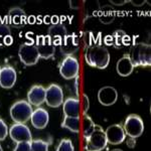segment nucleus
I'll return each mask as SVG.
<instances>
[{"instance_id": "obj_1", "label": "nucleus", "mask_w": 151, "mask_h": 151, "mask_svg": "<svg viewBox=\"0 0 151 151\" xmlns=\"http://www.w3.org/2000/svg\"><path fill=\"white\" fill-rule=\"evenodd\" d=\"M85 60L89 65L100 70L106 69L110 63V53L103 45H94L86 48Z\"/></svg>"}, {"instance_id": "obj_2", "label": "nucleus", "mask_w": 151, "mask_h": 151, "mask_svg": "<svg viewBox=\"0 0 151 151\" xmlns=\"http://www.w3.org/2000/svg\"><path fill=\"white\" fill-rule=\"evenodd\" d=\"M129 58L133 67H149L151 64V47L145 42L135 43L130 50Z\"/></svg>"}, {"instance_id": "obj_3", "label": "nucleus", "mask_w": 151, "mask_h": 151, "mask_svg": "<svg viewBox=\"0 0 151 151\" xmlns=\"http://www.w3.org/2000/svg\"><path fill=\"white\" fill-rule=\"evenodd\" d=\"M32 107L28 102L21 100L16 103H14L10 108V117L15 123L24 124L28 120H30V117L32 115Z\"/></svg>"}, {"instance_id": "obj_4", "label": "nucleus", "mask_w": 151, "mask_h": 151, "mask_svg": "<svg viewBox=\"0 0 151 151\" xmlns=\"http://www.w3.org/2000/svg\"><path fill=\"white\" fill-rule=\"evenodd\" d=\"M107 139L105 135V131L102 127L96 125L93 133L86 138L85 150L87 151H102L107 146Z\"/></svg>"}, {"instance_id": "obj_5", "label": "nucleus", "mask_w": 151, "mask_h": 151, "mask_svg": "<svg viewBox=\"0 0 151 151\" xmlns=\"http://www.w3.org/2000/svg\"><path fill=\"white\" fill-rule=\"evenodd\" d=\"M123 129L126 135H128L130 138L136 139L142 135L144 131V123L139 116L132 114L126 118Z\"/></svg>"}, {"instance_id": "obj_6", "label": "nucleus", "mask_w": 151, "mask_h": 151, "mask_svg": "<svg viewBox=\"0 0 151 151\" xmlns=\"http://www.w3.org/2000/svg\"><path fill=\"white\" fill-rule=\"evenodd\" d=\"M18 57L21 63L27 67L36 65L40 60V55H38L35 45L31 42H24L19 47Z\"/></svg>"}, {"instance_id": "obj_7", "label": "nucleus", "mask_w": 151, "mask_h": 151, "mask_svg": "<svg viewBox=\"0 0 151 151\" xmlns=\"http://www.w3.org/2000/svg\"><path fill=\"white\" fill-rule=\"evenodd\" d=\"M80 65L78 60L73 55L65 57L60 65V73L64 79L73 80L79 76Z\"/></svg>"}, {"instance_id": "obj_8", "label": "nucleus", "mask_w": 151, "mask_h": 151, "mask_svg": "<svg viewBox=\"0 0 151 151\" xmlns=\"http://www.w3.org/2000/svg\"><path fill=\"white\" fill-rule=\"evenodd\" d=\"M9 136L14 142L22 143V142H31L32 136L29 128L24 124L15 123L9 129Z\"/></svg>"}, {"instance_id": "obj_9", "label": "nucleus", "mask_w": 151, "mask_h": 151, "mask_svg": "<svg viewBox=\"0 0 151 151\" xmlns=\"http://www.w3.org/2000/svg\"><path fill=\"white\" fill-rule=\"evenodd\" d=\"M45 103L52 108H58L64 103V92L62 88L52 84L45 89Z\"/></svg>"}, {"instance_id": "obj_10", "label": "nucleus", "mask_w": 151, "mask_h": 151, "mask_svg": "<svg viewBox=\"0 0 151 151\" xmlns=\"http://www.w3.org/2000/svg\"><path fill=\"white\" fill-rule=\"evenodd\" d=\"M35 47L40 58H45V60L52 58L55 53V45L52 42L47 35L38 36Z\"/></svg>"}, {"instance_id": "obj_11", "label": "nucleus", "mask_w": 151, "mask_h": 151, "mask_svg": "<svg viewBox=\"0 0 151 151\" xmlns=\"http://www.w3.org/2000/svg\"><path fill=\"white\" fill-rule=\"evenodd\" d=\"M7 19H8V25L13 28L23 27L27 21L25 11L20 7H12L9 9Z\"/></svg>"}, {"instance_id": "obj_12", "label": "nucleus", "mask_w": 151, "mask_h": 151, "mask_svg": "<svg viewBox=\"0 0 151 151\" xmlns=\"http://www.w3.org/2000/svg\"><path fill=\"white\" fill-rule=\"evenodd\" d=\"M107 142L110 143L111 145H118L121 144L125 140L126 134L123 127L119 124H114V125L109 126L105 131Z\"/></svg>"}, {"instance_id": "obj_13", "label": "nucleus", "mask_w": 151, "mask_h": 151, "mask_svg": "<svg viewBox=\"0 0 151 151\" xmlns=\"http://www.w3.org/2000/svg\"><path fill=\"white\" fill-rule=\"evenodd\" d=\"M47 36L55 47H60L68 36L67 27L62 23L53 24L47 29Z\"/></svg>"}, {"instance_id": "obj_14", "label": "nucleus", "mask_w": 151, "mask_h": 151, "mask_svg": "<svg viewBox=\"0 0 151 151\" xmlns=\"http://www.w3.org/2000/svg\"><path fill=\"white\" fill-rule=\"evenodd\" d=\"M17 80L16 70L10 65L1 68L0 70V87L3 89H11Z\"/></svg>"}, {"instance_id": "obj_15", "label": "nucleus", "mask_w": 151, "mask_h": 151, "mask_svg": "<svg viewBox=\"0 0 151 151\" xmlns=\"http://www.w3.org/2000/svg\"><path fill=\"white\" fill-rule=\"evenodd\" d=\"M118 100V93L116 89L110 86L103 87L98 92V101L103 106H112Z\"/></svg>"}, {"instance_id": "obj_16", "label": "nucleus", "mask_w": 151, "mask_h": 151, "mask_svg": "<svg viewBox=\"0 0 151 151\" xmlns=\"http://www.w3.org/2000/svg\"><path fill=\"white\" fill-rule=\"evenodd\" d=\"M80 48V40L78 38V36L75 35H68L67 37L65 38L63 43L60 45V53L67 57L74 55L79 50Z\"/></svg>"}, {"instance_id": "obj_17", "label": "nucleus", "mask_w": 151, "mask_h": 151, "mask_svg": "<svg viewBox=\"0 0 151 151\" xmlns=\"http://www.w3.org/2000/svg\"><path fill=\"white\" fill-rule=\"evenodd\" d=\"M27 100L31 106L35 107L45 103V89L42 86H33L27 93Z\"/></svg>"}, {"instance_id": "obj_18", "label": "nucleus", "mask_w": 151, "mask_h": 151, "mask_svg": "<svg viewBox=\"0 0 151 151\" xmlns=\"http://www.w3.org/2000/svg\"><path fill=\"white\" fill-rule=\"evenodd\" d=\"M30 121L32 126L36 129H45L47 126L50 121V115L45 109L38 108L32 112L30 117Z\"/></svg>"}, {"instance_id": "obj_19", "label": "nucleus", "mask_w": 151, "mask_h": 151, "mask_svg": "<svg viewBox=\"0 0 151 151\" xmlns=\"http://www.w3.org/2000/svg\"><path fill=\"white\" fill-rule=\"evenodd\" d=\"M64 110L65 117H73V118H79L80 117V101L76 98H69L65 101Z\"/></svg>"}, {"instance_id": "obj_20", "label": "nucleus", "mask_w": 151, "mask_h": 151, "mask_svg": "<svg viewBox=\"0 0 151 151\" xmlns=\"http://www.w3.org/2000/svg\"><path fill=\"white\" fill-rule=\"evenodd\" d=\"M99 20L103 24H111L116 18V11L113 6L103 5L97 12Z\"/></svg>"}, {"instance_id": "obj_21", "label": "nucleus", "mask_w": 151, "mask_h": 151, "mask_svg": "<svg viewBox=\"0 0 151 151\" xmlns=\"http://www.w3.org/2000/svg\"><path fill=\"white\" fill-rule=\"evenodd\" d=\"M133 65L131 63V60L129 58L128 55H125L123 58H121L118 60L116 65V70L118 75H120L121 77H128L132 74L133 72Z\"/></svg>"}, {"instance_id": "obj_22", "label": "nucleus", "mask_w": 151, "mask_h": 151, "mask_svg": "<svg viewBox=\"0 0 151 151\" xmlns=\"http://www.w3.org/2000/svg\"><path fill=\"white\" fill-rule=\"evenodd\" d=\"M111 35L113 37V47L115 48H121L130 43V36L126 35L122 29H117Z\"/></svg>"}, {"instance_id": "obj_23", "label": "nucleus", "mask_w": 151, "mask_h": 151, "mask_svg": "<svg viewBox=\"0 0 151 151\" xmlns=\"http://www.w3.org/2000/svg\"><path fill=\"white\" fill-rule=\"evenodd\" d=\"M13 42L12 32L8 24H0V47H8Z\"/></svg>"}, {"instance_id": "obj_24", "label": "nucleus", "mask_w": 151, "mask_h": 151, "mask_svg": "<svg viewBox=\"0 0 151 151\" xmlns=\"http://www.w3.org/2000/svg\"><path fill=\"white\" fill-rule=\"evenodd\" d=\"M83 40L86 48L94 47V45H102V35L100 32L95 35L92 31H87L84 33Z\"/></svg>"}, {"instance_id": "obj_25", "label": "nucleus", "mask_w": 151, "mask_h": 151, "mask_svg": "<svg viewBox=\"0 0 151 151\" xmlns=\"http://www.w3.org/2000/svg\"><path fill=\"white\" fill-rule=\"evenodd\" d=\"M62 127L70 130V132L79 133L81 127V120L79 118H73V117H65L62 123Z\"/></svg>"}, {"instance_id": "obj_26", "label": "nucleus", "mask_w": 151, "mask_h": 151, "mask_svg": "<svg viewBox=\"0 0 151 151\" xmlns=\"http://www.w3.org/2000/svg\"><path fill=\"white\" fill-rule=\"evenodd\" d=\"M82 124H83V135H84L85 139H86V138H88L93 133L96 125H95V123L93 122L91 117L87 115H84V119H83Z\"/></svg>"}, {"instance_id": "obj_27", "label": "nucleus", "mask_w": 151, "mask_h": 151, "mask_svg": "<svg viewBox=\"0 0 151 151\" xmlns=\"http://www.w3.org/2000/svg\"><path fill=\"white\" fill-rule=\"evenodd\" d=\"M48 144L47 141L40 139L32 140L30 142V151H48Z\"/></svg>"}, {"instance_id": "obj_28", "label": "nucleus", "mask_w": 151, "mask_h": 151, "mask_svg": "<svg viewBox=\"0 0 151 151\" xmlns=\"http://www.w3.org/2000/svg\"><path fill=\"white\" fill-rule=\"evenodd\" d=\"M74 145L73 142L69 139H63L58 144L57 151H74Z\"/></svg>"}, {"instance_id": "obj_29", "label": "nucleus", "mask_w": 151, "mask_h": 151, "mask_svg": "<svg viewBox=\"0 0 151 151\" xmlns=\"http://www.w3.org/2000/svg\"><path fill=\"white\" fill-rule=\"evenodd\" d=\"M7 135H8V127L6 123L2 119H0V141L5 140Z\"/></svg>"}, {"instance_id": "obj_30", "label": "nucleus", "mask_w": 151, "mask_h": 151, "mask_svg": "<svg viewBox=\"0 0 151 151\" xmlns=\"http://www.w3.org/2000/svg\"><path fill=\"white\" fill-rule=\"evenodd\" d=\"M14 151H30V142H22L17 143Z\"/></svg>"}, {"instance_id": "obj_31", "label": "nucleus", "mask_w": 151, "mask_h": 151, "mask_svg": "<svg viewBox=\"0 0 151 151\" xmlns=\"http://www.w3.org/2000/svg\"><path fill=\"white\" fill-rule=\"evenodd\" d=\"M89 109H90L89 97H88L87 95H84V96H83V114H84V115H87Z\"/></svg>"}, {"instance_id": "obj_32", "label": "nucleus", "mask_w": 151, "mask_h": 151, "mask_svg": "<svg viewBox=\"0 0 151 151\" xmlns=\"http://www.w3.org/2000/svg\"><path fill=\"white\" fill-rule=\"evenodd\" d=\"M104 43L107 45V47H113V37H112V35H106L104 37Z\"/></svg>"}, {"instance_id": "obj_33", "label": "nucleus", "mask_w": 151, "mask_h": 151, "mask_svg": "<svg viewBox=\"0 0 151 151\" xmlns=\"http://www.w3.org/2000/svg\"><path fill=\"white\" fill-rule=\"evenodd\" d=\"M111 3L115 6H122L124 5L125 3L129 2V0H111Z\"/></svg>"}, {"instance_id": "obj_34", "label": "nucleus", "mask_w": 151, "mask_h": 151, "mask_svg": "<svg viewBox=\"0 0 151 151\" xmlns=\"http://www.w3.org/2000/svg\"><path fill=\"white\" fill-rule=\"evenodd\" d=\"M80 79L81 78L78 76L77 78H76V82H75V90H76V94L78 95V96H80V92H79V84H80Z\"/></svg>"}, {"instance_id": "obj_35", "label": "nucleus", "mask_w": 151, "mask_h": 151, "mask_svg": "<svg viewBox=\"0 0 151 151\" xmlns=\"http://www.w3.org/2000/svg\"><path fill=\"white\" fill-rule=\"evenodd\" d=\"M130 3H132L134 6L136 7H140V6H143L144 4L146 3V1H141V2H137V1H129Z\"/></svg>"}, {"instance_id": "obj_36", "label": "nucleus", "mask_w": 151, "mask_h": 151, "mask_svg": "<svg viewBox=\"0 0 151 151\" xmlns=\"http://www.w3.org/2000/svg\"><path fill=\"white\" fill-rule=\"evenodd\" d=\"M112 151H123V150H121V149H114V150H112Z\"/></svg>"}, {"instance_id": "obj_37", "label": "nucleus", "mask_w": 151, "mask_h": 151, "mask_svg": "<svg viewBox=\"0 0 151 151\" xmlns=\"http://www.w3.org/2000/svg\"><path fill=\"white\" fill-rule=\"evenodd\" d=\"M0 151H3V149H2V147H1V145H0Z\"/></svg>"}, {"instance_id": "obj_38", "label": "nucleus", "mask_w": 151, "mask_h": 151, "mask_svg": "<svg viewBox=\"0 0 151 151\" xmlns=\"http://www.w3.org/2000/svg\"><path fill=\"white\" fill-rule=\"evenodd\" d=\"M0 70H1V67H0Z\"/></svg>"}, {"instance_id": "obj_39", "label": "nucleus", "mask_w": 151, "mask_h": 151, "mask_svg": "<svg viewBox=\"0 0 151 151\" xmlns=\"http://www.w3.org/2000/svg\"><path fill=\"white\" fill-rule=\"evenodd\" d=\"M85 151H87V150H85Z\"/></svg>"}]
</instances>
